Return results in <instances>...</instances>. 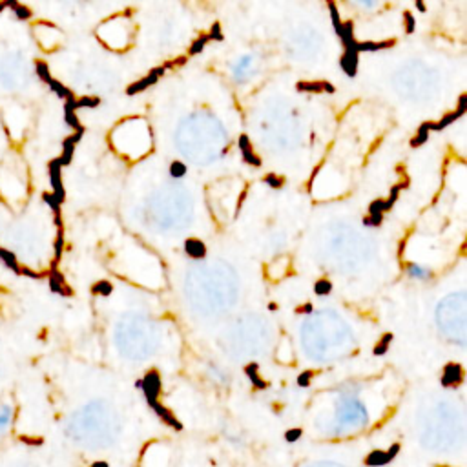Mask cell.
Masks as SVG:
<instances>
[{
    "label": "cell",
    "instance_id": "cell-27",
    "mask_svg": "<svg viewBox=\"0 0 467 467\" xmlns=\"http://www.w3.org/2000/svg\"><path fill=\"white\" fill-rule=\"evenodd\" d=\"M269 309H270V311H277V305H275V303H270Z\"/></svg>",
    "mask_w": 467,
    "mask_h": 467
},
{
    "label": "cell",
    "instance_id": "cell-3",
    "mask_svg": "<svg viewBox=\"0 0 467 467\" xmlns=\"http://www.w3.org/2000/svg\"><path fill=\"white\" fill-rule=\"evenodd\" d=\"M141 387L144 389V392H146V398H148V401L152 403H156L157 401V394H159V389H161V382H159V376H157V372H150V374H146V378H144L143 382H141Z\"/></svg>",
    "mask_w": 467,
    "mask_h": 467
},
{
    "label": "cell",
    "instance_id": "cell-1",
    "mask_svg": "<svg viewBox=\"0 0 467 467\" xmlns=\"http://www.w3.org/2000/svg\"><path fill=\"white\" fill-rule=\"evenodd\" d=\"M13 422H15V407L11 403H0V442L11 432Z\"/></svg>",
    "mask_w": 467,
    "mask_h": 467
},
{
    "label": "cell",
    "instance_id": "cell-24",
    "mask_svg": "<svg viewBox=\"0 0 467 467\" xmlns=\"http://www.w3.org/2000/svg\"><path fill=\"white\" fill-rule=\"evenodd\" d=\"M265 181H267L269 185L274 186V188H277V186H281V181H279V179H274L272 175H269V177H267V179H265Z\"/></svg>",
    "mask_w": 467,
    "mask_h": 467
},
{
    "label": "cell",
    "instance_id": "cell-26",
    "mask_svg": "<svg viewBox=\"0 0 467 467\" xmlns=\"http://www.w3.org/2000/svg\"><path fill=\"white\" fill-rule=\"evenodd\" d=\"M93 467H108L104 462H97V464H93Z\"/></svg>",
    "mask_w": 467,
    "mask_h": 467
},
{
    "label": "cell",
    "instance_id": "cell-16",
    "mask_svg": "<svg viewBox=\"0 0 467 467\" xmlns=\"http://www.w3.org/2000/svg\"><path fill=\"white\" fill-rule=\"evenodd\" d=\"M93 292L95 294H104V296H108L110 292H112V285H110L108 281H99L93 287Z\"/></svg>",
    "mask_w": 467,
    "mask_h": 467
},
{
    "label": "cell",
    "instance_id": "cell-14",
    "mask_svg": "<svg viewBox=\"0 0 467 467\" xmlns=\"http://www.w3.org/2000/svg\"><path fill=\"white\" fill-rule=\"evenodd\" d=\"M170 174L174 175V177H183L186 174V166L181 161H174L170 164Z\"/></svg>",
    "mask_w": 467,
    "mask_h": 467
},
{
    "label": "cell",
    "instance_id": "cell-15",
    "mask_svg": "<svg viewBox=\"0 0 467 467\" xmlns=\"http://www.w3.org/2000/svg\"><path fill=\"white\" fill-rule=\"evenodd\" d=\"M390 340H392V336L390 334H385V338L382 340V342L378 343L376 345V349H374V354H384L385 350H387V347H389V343H390Z\"/></svg>",
    "mask_w": 467,
    "mask_h": 467
},
{
    "label": "cell",
    "instance_id": "cell-12",
    "mask_svg": "<svg viewBox=\"0 0 467 467\" xmlns=\"http://www.w3.org/2000/svg\"><path fill=\"white\" fill-rule=\"evenodd\" d=\"M405 269H407V274L411 275V277H414V279H427V277L431 275V272L427 269H422V267H418V265H414V263H409Z\"/></svg>",
    "mask_w": 467,
    "mask_h": 467
},
{
    "label": "cell",
    "instance_id": "cell-8",
    "mask_svg": "<svg viewBox=\"0 0 467 467\" xmlns=\"http://www.w3.org/2000/svg\"><path fill=\"white\" fill-rule=\"evenodd\" d=\"M152 407L156 409V413L159 414V418L164 422V424H168L170 427H174V429H177V431H181V424L177 422V418H175L174 414L170 413L166 407H162V405H159V403H152Z\"/></svg>",
    "mask_w": 467,
    "mask_h": 467
},
{
    "label": "cell",
    "instance_id": "cell-11",
    "mask_svg": "<svg viewBox=\"0 0 467 467\" xmlns=\"http://www.w3.org/2000/svg\"><path fill=\"white\" fill-rule=\"evenodd\" d=\"M186 252L192 256V258H203L204 256V245L199 239H188L186 241Z\"/></svg>",
    "mask_w": 467,
    "mask_h": 467
},
{
    "label": "cell",
    "instance_id": "cell-10",
    "mask_svg": "<svg viewBox=\"0 0 467 467\" xmlns=\"http://www.w3.org/2000/svg\"><path fill=\"white\" fill-rule=\"evenodd\" d=\"M298 90L300 91H329L332 93L334 88L330 86L329 82H300L298 84Z\"/></svg>",
    "mask_w": 467,
    "mask_h": 467
},
{
    "label": "cell",
    "instance_id": "cell-5",
    "mask_svg": "<svg viewBox=\"0 0 467 467\" xmlns=\"http://www.w3.org/2000/svg\"><path fill=\"white\" fill-rule=\"evenodd\" d=\"M462 378H464L462 367L458 365V363H449V365L445 367V371H443L442 384L445 385V387H451V385H458V384L462 382Z\"/></svg>",
    "mask_w": 467,
    "mask_h": 467
},
{
    "label": "cell",
    "instance_id": "cell-2",
    "mask_svg": "<svg viewBox=\"0 0 467 467\" xmlns=\"http://www.w3.org/2000/svg\"><path fill=\"white\" fill-rule=\"evenodd\" d=\"M398 451H400V445H398V443H394L389 451H372L371 455L365 458V464L371 467L385 466V464H389V462L398 455Z\"/></svg>",
    "mask_w": 467,
    "mask_h": 467
},
{
    "label": "cell",
    "instance_id": "cell-23",
    "mask_svg": "<svg viewBox=\"0 0 467 467\" xmlns=\"http://www.w3.org/2000/svg\"><path fill=\"white\" fill-rule=\"evenodd\" d=\"M311 378H312V372L309 371V372H303L300 378H298V384L301 385V387H305V385H309L311 384Z\"/></svg>",
    "mask_w": 467,
    "mask_h": 467
},
{
    "label": "cell",
    "instance_id": "cell-7",
    "mask_svg": "<svg viewBox=\"0 0 467 467\" xmlns=\"http://www.w3.org/2000/svg\"><path fill=\"white\" fill-rule=\"evenodd\" d=\"M239 148H241V152H243V157H245L246 162H250V164H254V166H259V164H261V162H259V157L252 152L250 141H248L246 135H241L239 137Z\"/></svg>",
    "mask_w": 467,
    "mask_h": 467
},
{
    "label": "cell",
    "instance_id": "cell-18",
    "mask_svg": "<svg viewBox=\"0 0 467 467\" xmlns=\"http://www.w3.org/2000/svg\"><path fill=\"white\" fill-rule=\"evenodd\" d=\"M208 40H223V35H221V26L219 24H214L212 26V30H210L208 35Z\"/></svg>",
    "mask_w": 467,
    "mask_h": 467
},
{
    "label": "cell",
    "instance_id": "cell-20",
    "mask_svg": "<svg viewBox=\"0 0 467 467\" xmlns=\"http://www.w3.org/2000/svg\"><path fill=\"white\" fill-rule=\"evenodd\" d=\"M363 223H365L367 227H378V225L382 223V216H380V214H376V216H367L365 219H363Z\"/></svg>",
    "mask_w": 467,
    "mask_h": 467
},
{
    "label": "cell",
    "instance_id": "cell-21",
    "mask_svg": "<svg viewBox=\"0 0 467 467\" xmlns=\"http://www.w3.org/2000/svg\"><path fill=\"white\" fill-rule=\"evenodd\" d=\"M300 436H301V431H300V429H290V431H287V434H285L287 442H296V440H298Z\"/></svg>",
    "mask_w": 467,
    "mask_h": 467
},
{
    "label": "cell",
    "instance_id": "cell-22",
    "mask_svg": "<svg viewBox=\"0 0 467 467\" xmlns=\"http://www.w3.org/2000/svg\"><path fill=\"white\" fill-rule=\"evenodd\" d=\"M466 108H467V97L462 95L460 101H458V108H456V114L458 115H464L466 114Z\"/></svg>",
    "mask_w": 467,
    "mask_h": 467
},
{
    "label": "cell",
    "instance_id": "cell-19",
    "mask_svg": "<svg viewBox=\"0 0 467 467\" xmlns=\"http://www.w3.org/2000/svg\"><path fill=\"white\" fill-rule=\"evenodd\" d=\"M403 18H405V31L407 33H413L414 31V17H413V13H405L403 15Z\"/></svg>",
    "mask_w": 467,
    "mask_h": 467
},
{
    "label": "cell",
    "instance_id": "cell-25",
    "mask_svg": "<svg viewBox=\"0 0 467 467\" xmlns=\"http://www.w3.org/2000/svg\"><path fill=\"white\" fill-rule=\"evenodd\" d=\"M416 9H418V11H422V13H426L427 7H426V4H422V2H416Z\"/></svg>",
    "mask_w": 467,
    "mask_h": 467
},
{
    "label": "cell",
    "instance_id": "cell-4",
    "mask_svg": "<svg viewBox=\"0 0 467 467\" xmlns=\"http://www.w3.org/2000/svg\"><path fill=\"white\" fill-rule=\"evenodd\" d=\"M162 73H164V68H156V70H152L146 77H143L141 80H137L135 84H132L130 88H128V95H135V93H139V91H143L144 88H148V86H152V84L157 82V78L161 77Z\"/></svg>",
    "mask_w": 467,
    "mask_h": 467
},
{
    "label": "cell",
    "instance_id": "cell-6",
    "mask_svg": "<svg viewBox=\"0 0 467 467\" xmlns=\"http://www.w3.org/2000/svg\"><path fill=\"white\" fill-rule=\"evenodd\" d=\"M342 68L349 77L356 75V70H358V51L356 49H347L345 51V55L342 57Z\"/></svg>",
    "mask_w": 467,
    "mask_h": 467
},
{
    "label": "cell",
    "instance_id": "cell-13",
    "mask_svg": "<svg viewBox=\"0 0 467 467\" xmlns=\"http://www.w3.org/2000/svg\"><path fill=\"white\" fill-rule=\"evenodd\" d=\"M314 290H316L317 296H327V294L332 292V283L327 281V279H319V281L314 285Z\"/></svg>",
    "mask_w": 467,
    "mask_h": 467
},
{
    "label": "cell",
    "instance_id": "cell-17",
    "mask_svg": "<svg viewBox=\"0 0 467 467\" xmlns=\"http://www.w3.org/2000/svg\"><path fill=\"white\" fill-rule=\"evenodd\" d=\"M206 42H208V37H206V35H203L201 39H197V40L194 42V46H190V53H192V55L199 53V51L204 48V44H206Z\"/></svg>",
    "mask_w": 467,
    "mask_h": 467
},
{
    "label": "cell",
    "instance_id": "cell-9",
    "mask_svg": "<svg viewBox=\"0 0 467 467\" xmlns=\"http://www.w3.org/2000/svg\"><path fill=\"white\" fill-rule=\"evenodd\" d=\"M429 132H434V122H426V124L420 126L418 133H416V137L411 141V144H413L414 148L420 146V144H424L427 141V137H429Z\"/></svg>",
    "mask_w": 467,
    "mask_h": 467
}]
</instances>
